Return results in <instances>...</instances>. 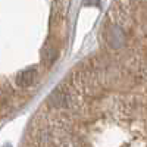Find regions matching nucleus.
Masks as SVG:
<instances>
[{
	"instance_id": "obj_1",
	"label": "nucleus",
	"mask_w": 147,
	"mask_h": 147,
	"mask_svg": "<svg viewBox=\"0 0 147 147\" xmlns=\"http://www.w3.org/2000/svg\"><path fill=\"white\" fill-rule=\"evenodd\" d=\"M35 77H37V69L35 68H28L25 71H22L18 74L16 77V84L19 87H30V85L35 81Z\"/></svg>"
},
{
	"instance_id": "obj_2",
	"label": "nucleus",
	"mask_w": 147,
	"mask_h": 147,
	"mask_svg": "<svg viewBox=\"0 0 147 147\" xmlns=\"http://www.w3.org/2000/svg\"><path fill=\"white\" fill-rule=\"evenodd\" d=\"M5 147H10V146H9V144H7V146H5Z\"/></svg>"
}]
</instances>
